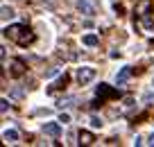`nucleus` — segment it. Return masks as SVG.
<instances>
[{
	"instance_id": "15",
	"label": "nucleus",
	"mask_w": 154,
	"mask_h": 147,
	"mask_svg": "<svg viewBox=\"0 0 154 147\" xmlns=\"http://www.w3.org/2000/svg\"><path fill=\"white\" fill-rule=\"evenodd\" d=\"M72 102H75V97H66V100H59V106L63 109V106H70Z\"/></svg>"
},
{
	"instance_id": "3",
	"label": "nucleus",
	"mask_w": 154,
	"mask_h": 147,
	"mask_svg": "<svg viewBox=\"0 0 154 147\" xmlns=\"http://www.w3.org/2000/svg\"><path fill=\"white\" fill-rule=\"evenodd\" d=\"M93 79H95V68H91V66H82L79 70H77V81H79V86L91 84Z\"/></svg>"
},
{
	"instance_id": "18",
	"label": "nucleus",
	"mask_w": 154,
	"mask_h": 147,
	"mask_svg": "<svg viewBox=\"0 0 154 147\" xmlns=\"http://www.w3.org/2000/svg\"><path fill=\"white\" fill-rule=\"evenodd\" d=\"M59 122L68 124V122H70V115H68V113H61V115H59Z\"/></svg>"
},
{
	"instance_id": "5",
	"label": "nucleus",
	"mask_w": 154,
	"mask_h": 147,
	"mask_svg": "<svg viewBox=\"0 0 154 147\" xmlns=\"http://www.w3.org/2000/svg\"><path fill=\"white\" fill-rule=\"evenodd\" d=\"M9 72H11V77H23V75H25V63H23V59H11Z\"/></svg>"
},
{
	"instance_id": "12",
	"label": "nucleus",
	"mask_w": 154,
	"mask_h": 147,
	"mask_svg": "<svg viewBox=\"0 0 154 147\" xmlns=\"http://www.w3.org/2000/svg\"><path fill=\"white\" fill-rule=\"evenodd\" d=\"M2 138H5V142H16L18 140V131H16V129H7V131L2 133Z\"/></svg>"
},
{
	"instance_id": "10",
	"label": "nucleus",
	"mask_w": 154,
	"mask_h": 147,
	"mask_svg": "<svg viewBox=\"0 0 154 147\" xmlns=\"http://www.w3.org/2000/svg\"><path fill=\"white\" fill-rule=\"evenodd\" d=\"M82 43H84V45H88V47H95L97 43H100V38H97V34H86V36L82 38Z\"/></svg>"
},
{
	"instance_id": "6",
	"label": "nucleus",
	"mask_w": 154,
	"mask_h": 147,
	"mask_svg": "<svg viewBox=\"0 0 154 147\" xmlns=\"http://www.w3.org/2000/svg\"><path fill=\"white\" fill-rule=\"evenodd\" d=\"M43 133L57 138L59 133H61V127H59V122H45V124H43Z\"/></svg>"
},
{
	"instance_id": "20",
	"label": "nucleus",
	"mask_w": 154,
	"mask_h": 147,
	"mask_svg": "<svg viewBox=\"0 0 154 147\" xmlns=\"http://www.w3.org/2000/svg\"><path fill=\"white\" fill-rule=\"evenodd\" d=\"M149 145L154 147V133H152V136H149Z\"/></svg>"
},
{
	"instance_id": "8",
	"label": "nucleus",
	"mask_w": 154,
	"mask_h": 147,
	"mask_svg": "<svg viewBox=\"0 0 154 147\" xmlns=\"http://www.w3.org/2000/svg\"><path fill=\"white\" fill-rule=\"evenodd\" d=\"M140 25H143V29H145L147 34H154V18H152L149 14H143V16H140Z\"/></svg>"
},
{
	"instance_id": "7",
	"label": "nucleus",
	"mask_w": 154,
	"mask_h": 147,
	"mask_svg": "<svg viewBox=\"0 0 154 147\" xmlns=\"http://www.w3.org/2000/svg\"><path fill=\"white\" fill-rule=\"evenodd\" d=\"M66 84H68V75L63 72L61 77H59L54 84H50V88H48V93H57V90H61V88H66Z\"/></svg>"
},
{
	"instance_id": "13",
	"label": "nucleus",
	"mask_w": 154,
	"mask_h": 147,
	"mask_svg": "<svg viewBox=\"0 0 154 147\" xmlns=\"http://www.w3.org/2000/svg\"><path fill=\"white\" fill-rule=\"evenodd\" d=\"M0 16H2V20H9V18H14V9H11V7H2V14H0Z\"/></svg>"
},
{
	"instance_id": "9",
	"label": "nucleus",
	"mask_w": 154,
	"mask_h": 147,
	"mask_svg": "<svg viewBox=\"0 0 154 147\" xmlns=\"http://www.w3.org/2000/svg\"><path fill=\"white\" fill-rule=\"evenodd\" d=\"M131 72H134V70H131V66H125V68H120V72L116 75V81H118V86H120V84H125V81L131 77Z\"/></svg>"
},
{
	"instance_id": "17",
	"label": "nucleus",
	"mask_w": 154,
	"mask_h": 147,
	"mask_svg": "<svg viewBox=\"0 0 154 147\" xmlns=\"http://www.w3.org/2000/svg\"><path fill=\"white\" fill-rule=\"evenodd\" d=\"M113 9H116V14H118V16H122V14H125V7H122V5H118V2L113 5Z\"/></svg>"
},
{
	"instance_id": "19",
	"label": "nucleus",
	"mask_w": 154,
	"mask_h": 147,
	"mask_svg": "<svg viewBox=\"0 0 154 147\" xmlns=\"http://www.w3.org/2000/svg\"><path fill=\"white\" fill-rule=\"evenodd\" d=\"M143 100H145V102H154V93H147V95L143 97Z\"/></svg>"
},
{
	"instance_id": "16",
	"label": "nucleus",
	"mask_w": 154,
	"mask_h": 147,
	"mask_svg": "<svg viewBox=\"0 0 154 147\" xmlns=\"http://www.w3.org/2000/svg\"><path fill=\"white\" fill-rule=\"evenodd\" d=\"M7 109H9V102H7V97H2V100H0V111L5 113Z\"/></svg>"
},
{
	"instance_id": "4",
	"label": "nucleus",
	"mask_w": 154,
	"mask_h": 147,
	"mask_svg": "<svg viewBox=\"0 0 154 147\" xmlns=\"http://www.w3.org/2000/svg\"><path fill=\"white\" fill-rule=\"evenodd\" d=\"M95 93H97V97H102V100H109V97H118V90L113 88V86H109V84H100L95 88Z\"/></svg>"
},
{
	"instance_id": "2",
	"label": "nucleus",
	"mask_w": 154,
	"mask_h": 147,
	"mask_svg": "<svg viewBox=\"0 0 154 147\" xmlns=\"http://www.w3.org/2000/svg\"><path fill=\"white\" fill-rule=\"evenodd\" d=\"M77 9L86 16H95L97 9H100V2L97 0H77Z\"/></svg>"
},
{
	"instance_id": "21",
	"label": "nucleus",
	"mask_w": 154,
	"mask_h": 147,
	"mask_svg": "<svg viewBox=\"0 0 154 147\" xmlns=\"http://www.w3.org/2000/svg\"><path fill=\"white\" fill-rule=\"evenodd\" d=\"M152 86H154V81H152Z\"/></svg>"
},
{
	"instance_id": "1",
	"label": "nucleus",
	"mask_w": 154,
	"mask_h": 147,
	"mask_svg": "<svg viewBox=\"0 0 154 147\" xmlns=\"http://www.w3.org/2000/svg\"><path fill=\"white\" fill-rule=\"evenodd\" d=\"M5 36H9L11 41H16L18 45H29V43H34V32H29L25 25H11V27H7L5 29Z\"/></svg>"
},
{
	"instance_id": "14",
	"label": "nucleus",
	"mask_w": 154,
	"mask_h": 147,
	"mask_svg": "<svg viewBox=\"0 0 154 147\" xmlns=\"http://www.w3.org/2000/svg\"><path fill=\"white\" fill-rule=\"evenodd\" d=\"M91 124H93L95 129H100L104 122H102V118H100V115H91Z\"/></svg>"
},
{
	"instance_id": "11",
	"label": "nucleus",
	"mask_w": 154,
	"mask_h": 147,
	"mask_svg": "<svg viewBox=\"0 0 154 147\" xmlns=\"http://www.w3.org/2000/svg\"><path fill=\"white\" fill-rule=\"evenodd\" d=\"M93 140H95V138H93L91 131H79V145H91Z\"/></svg>"
}]
</instances>
